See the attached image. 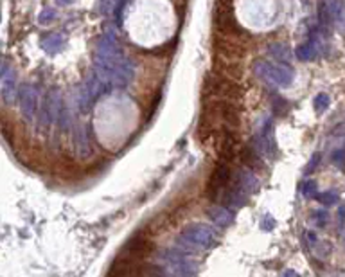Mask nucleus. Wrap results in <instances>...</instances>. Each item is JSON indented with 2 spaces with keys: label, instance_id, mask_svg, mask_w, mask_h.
I'll list each match as a JSON object with an SVG mask.
<instances>
[{
  "label": "nucleus",
  "instance_id": "obj_1",
  "mask_svg": "<svg viewBox=\"0 0 345 277\" xmlns=\"http://www.w3.org/2000/svg\"><path fill=\"white\" fill-rule=\"evenodd\" d=\"M104 277H160V272L149 265L148 259H137L126 254H119Z\"/></svg>",
  "mask_w": 345,
  "mask_h": 277
},
{
  "label": "nucleus",
  "instance_id": "obj_2",
  "mask_svg": "<svg viewBox=\"0 0 345 277\" xmlns=\"http://www.w3.org/2000/svg\"><path fill=\"white\" fill-rule=\"evenodd\" d=\"M153 250H155V243H153L151 238L144 232H137L124 243V247L121 248V254L137 257V259H148Z\"/></svg>",
  "mask_w": 345,
  "mask_h": 277
},
{
  "label": "nucleus",
  "instance_id": "obj_3",
  "mask_svg": "<svg viewBox=\"0 0 345 277\" xmlns=\"http://www.w3.org/2000/svg\"><path fill=\"white\" fill-rule=\"evenodd\" d=\"M257 74L264 79V81L271 83V85H290L295 78V72L290 69V67H279V65H271L268 62H261L259 63Z\"/></svg>",
  "mask_w": 345,
  "mask_h": 277
},
{
  "label": "nucleus",
  "instance_id": "obj_4",
  "mask_svg": "<svg viewBox=\"0 0 345 277\" xmlns=\"http://www.w3.org/2000/svg\"><path fill=\"white\" fill-rule=\"evenodd\" d=\"M20 108L22 114H24L27 119H33L34 114H36V103H38V90L33 85H24L20 90Z\"/></svg>",
  "mask_w": 345,
  "mask_h": 277
},
{
  "label": "nucleus",
  "instance_id": "obj_5",
  "mask_svg": "<svg viewBox=\"0 0 345 277\" xmlns=\"http://www.w3.org/2000/svg\"><path fill=\"white\" fill-rule=\"evenodd\" d=\"M214 24L218 25L219 29L223 31H234V33H238V31H241V27L238 25V22L234 20V17H232V13L228 11V9H218V11L214 13Z\"/></svg>",
  "mask_w": 345,
  "mask_h": 277
},
{
  "label": "nucleus",
  "instance_id": "obj_6",
  "mask_svg": "<svg viewBox=\"0 0 345 277\" xmlns=\"http://www.w3.org/2000/svg\"><path fill=\"white\" fill-rule=\"evenodd\" d=\"M15 79H17L15 72L6 67L4 72H2V95H4L6 103H9L11 97H15Z\"/></svg>",
  "mask_w": 345,
  "mask_h": 277
},
{
  "label": "nucleus",
  "instance_id": "obj_7",
  "mask_svg": "<svg viewBox=\"0 0 345 277\" xmlns=\"http://www.w3.org/2000/svg\"><path fill=\"white\" fill-rule=\"evenodd\" d=\"M63 45H65V40H63L62 34L58 33L47 34L45 38H41V47L47 52H58L60 49H63Z\"/></svg>",
  "mask_w": 345,
  "mask_h": 277
},
{
  "label": "nucleus",
  "instance_id": "obj_8",
  "mask_svg": "<svg viewBox=\"0 0 345 277\" xmlns=\"http://www.w3.org/2000/svg\"><path fill=\"white\" fill-rule=\"evenodd\" d=\"M297 52H299V58L300 60H309V58H311V54L315 52V50H313L311 43H306V45L299 47V50H297Z\"/></svg>",
  "mask_w": 345,
  "mask_h": 277
},
{
  "label": "nucleus",
  "instance_id": "obj_9",
  "mask_svg": "<svg viewBox=\"0 0 345 277\" xmlns=\"http://www.w3.org/2000/svg\"><path fill=\"white\" fill-rule=\"evenodd\" d=\"M54 18H56V11H54V9H50V8H47L45 11L40 15V22H41V24H49V22H52Z\"/></svg>",
  "mask_w": 345,
  "mask_h": 277
},
{
  "label": "nucleus",
  "instance_id": "obj_10",
  "mask_svg": "<svg viewBox=\"0 0 345 277\" xmlns=\"http://www.w3.org/2000/svg\"><path fill=\"white\" fill-rule=\"evenodd\" d=\"M327 103H329V99H327V95H324V94H320L318 97L315 99V108L318 110V112H322L325 106H327Z\"/></svg>",
  "mask_w": 345,
  "mask_h": 277
},
{
  "label": "nucleus",
  "instance_id": "obj_11",
  "mask_svg": "<svg viewBox=\"0 0 345 277\" xmlns=\"http://www.w3.org/2000/svg\"><path fill=\"white\" fill-rule=\"evenodd\" d=\"M72 0H58V4H62V6H67V4H70Z\"/></svg>",
  "mask_w": 345,
  "mask_h": 277
}]
</instances>
